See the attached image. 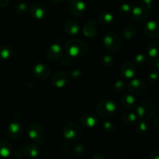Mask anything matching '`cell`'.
Instances as JSON below:
<instances>
[{"label": "cell", "instance_id": "cell-48", "mask_svg": "<svg viewBox=\"0 0 159 159\" xmlns=\"http://www.w3.org/2000/svg\"><path fill=\"white\" fill-rule=\"evenodd\" d=\"M158 20H159V14H158Z\"/></svg>", "mask_w": 159, "mask_h": 159}, {"label": "cell", "instance_id": "cell-45", "mask_svg": "<svg viewBox=\"0 0 159 159\" xmlns=\"http://www.w3.org/2000/svg\"><path fill=\"white\" fill-rule=\"evenodd\" d=\"M10 0H0V8H3L9 4Z\"/></svg>", "mask_w": 159, "mask_h": 159}, {"label": "cell", "instance_id": "cell-12", "mask_svg": "<svg viewBox=\"0 0 159 159\" xmlns=\"http://www.w3.org/2000/svg\"><path fill=\"white\" fill-rule=\"evenodd\" d=\"M33 73L37 79L45 80L50 77L51 71L49 67L44 64H37L33 68Z\"/></svg>", "mask_w": 159, "mask_h": 159}, {"label": "cell", "instance_id": "cell-36", "mask_svg": "<svg viewBox=\"0 0 159 159\" xmlns=\"http://www.w3.org/2000/svg\"><path fill=\"white\" fill-rule=\"evenodd\" d=\"M114 89L117 93H123L126 89V83L123 80H118L114 84Z\"/></svg>", "mask_w": 159, "mask_h": 159}, {"label": "cell", "instance_id": "cell-43", "mask_svg": "<svg viewBox=\"0 0 159 159\" xmlns=\"http://www.w3.org/2000/svg\"><path fill=\"white\" fill-rule=\"evenodd\" d=\"M24 156L23 152L20 151V152H14L13 155H12V157H13L14 159H22Z\"/></svg>", "mask_w": 159, "mask_h": 159}, {"label": "cell", "instance_id": "cell-9", "mask_svg": "<svg viewBox=\"0 0 159 159\" xmlns=\"http://www.w3.org/2000/svg\"><path fill=\"white\" fill-rule=\"evenodd\" d=\"M86 6L82 0H71L68 5L70 14L75 17H80L85 13Z\"/></svg>", "mask_w": 159, "mask_h": 159}, {"label": "cell", "instance_id": "cell-1", "mask_svg": "<svg viewBox=\"0 0 159 159\" xmlns=\"http://www.w3.org/2000/svg\"><path fill=\"white\" fill-rule=\"evenodd\" d=\"M65 50L70 57H80L86 54L88 51V45L80 39L71 38L65 43Z\"/></svg>", "mask_w": 159, "mask_h": 159}, {"label": "cell", "instance_id": "cell-16", "mask_svg": "<svg viewBox=\"0 0 159 159\" xmlns=\"http://www.w3.org/2000/svg\"><path fill=\"white\" fill-rule=\"evenodd\" d=\"M81 123L84 127H87L89 129L94 128L96 126H98L99 123V120L98 116L94 113H88L84 114L81 117Z\"/></svg>", "mask_w": 159, "mask_h": 159}, {"label": "cell", "instance_id": "cell-2", "mask_svg": "<svg viewBox=\"0 0 159 159\" xmlns=\"http://www.w3.org/2000/svg\"><path fill=\"white\" fill-rule=\"evenodd\" d=\"M155 111H156V107L155 103L152 101L145 99L138 104L136 110V114L141 120L145 121L154 116Z\"/></svg>", "mask_w": 159, "mask_h": 159}, {"label": "cell", "instance_id": "cell-20", "mask_svg": "<svg viewBox=\"0 0 159 159\" xmlns=\"http://www.w3.org/2000/svg\"><path fill=\"white\" fill-rule=\"evenodd\" d=\"M120 103L124 108L127 110H132L136 106V99L134 96L130 93H126L123 95L120 99Z\"/></svg>", "mask_w": 159, "mask_h": 159}, {"label": "cell", "instance_id": "cell-8", "mask_svg": "<svg viewBox=\"0 0 159 159\" xmlns=\"http://www.w3.org/2000/svg\"><path fill=\"white\" fill-rule=\"evenodd\" d=\"M131 12L134 21L140 23L147 20L149 15V9L141 4L137 5L131 9Z\"/></svg>", "mask_w": 159, "mask_h": 159}, {"label": "cell", "instance_id": "cell-25", "mask_svg": "<svg viewBox=\"0 0 159 159\" xmlns=\"http://www.w3.org/2000/svg\"><path fill=\"white\" fill-rule=\"evenodd\" d=\"M113 20H114V18H113V14L107 12V11L100 12L99 16H98V20H99V23L102 25H105V26L111 25L113 23Z\"/></svg>", "mask_w": 159, "mask_h": 159}, {"label": "cell", "instance_id": "cell-7", "mask_svg": "<svg viewBox=\"0 0 159 159\" xmlns=\"http://www.w3.org/2000/svg\"><path fill=\"white\" fill-rule=\"evenodd\" d=\"M128 90L133 96H141L147 90V84L140 79H132L128 84Z\"/></svg>", "mask_w": 159, "mask_h": 159}, {"label": "cell", "instance_id": "cell-17", "mask_svg": "<svg viewBox=\"0 0 159 159\" xmlns=\"http://www.w3.org/2000/svg\"><path fill=\"white\" fill-rule=\"evenodd\" d=\"M30 14L31 17L34 20H40L44 18L47 15V10L41 4H33L30 7Z\"/></svg>", "mask_w": 159, "mask_h": 159}, {"label": "cell", "instance_id": "cell-10", "mask_svg": "<svg viewBox=\"0 0 159 159\" xmlns=\"http://www.w3.org/2000/svg\"><path fill=\"white\" fill-rule=\"evenodd\" d=\"M46 57L51 61H57L60 60L63 55V49L58 43L51 44L46 50Z\"/></svg>", "mask_w": 159, "mask_h": 159}, {"label": "cell", "instance_id": "cell-26", "mask_svg": "<svg viewBox=\"0 0 159 159\" xmlns=\"http://www.w3.org/2000/svg\"><path fill=\"white\" fill-rule=\"evenodd\" d=\"M122 34L124 38L126 39V40H132V39L136 37L137 29L133 25H127L123 30Z\"/></svg>", "mask_w": 159, "mask_h": 159}, {"label": "cell", "instance_id": "cell-34", "mask_svg": "<svg viewBox=\"0 0 159 159\" xmlns=\"http://www.w3.org/2000/svg\"><path fill=\"white\" fill-rule=\"evenodd\" d=\"M131 6L129 3L124 2L122 4L120 5L119 8H118V10H119V12L122 15H127V14L130 13L131 12Z\"/></svg>", "mask_w": 159, "mask_h": 159}, {"label": "cell", "instance_id": "cell-30", "mask_svg": "<svg viewBox=\"0 0 159 159\" xmlns=\"http://www.w3.org/2000/svg\"><path fill=\"white\" fill-rule=\"evenodd\" d=\"M102 127H103V130H105L106 133L110 135L114 134L116 132V130H117L116 124H113L111 121H106V122H104Z\"/></svg>", "mask_w": 159, "mask_h": 159}, {"label": "cell", "instance_id": "cell-5", "mask_svg": "<svg viewBox=\"0 0 159 159\" xmlns=\"http://www.w3.org/2000/svg\"><path fill=\"white\" fill-rule=\"evenodd\" d=\"M103 44L106 49L110 52H116L122 47V40L117 34L114 32H109L103 37Z\"/></svg>", "mask_w": 159, "mask_h": 159}, {"label": "cell", "instance_id": "cell-15", "mask_svg": "<svg viewBox=\"0 0 159 159\" xmlns=\"http://www.w3.org/2000/svg\"><path fill=\"white\" fill-rule=\"evenodd\" d=\"M23 132V126L20 124V123L12 122L9 125L7 128V134L11 139L16 140L22 136Z\"/></svg>", "mask_w": 159, "mask_h": 159}, {"label": "cell", "instance_id": "cell-4", "mask_svg": "<svg viewBox=\"0 0 159 159\" xmlns=\"http://www.w3.org/2000/svg\"><path fill=\"white\" fill-rule=\"evenodd\" d=\"M64 137L69 141H76L82 136V129L75 122H68L62 129Z\"/></svg>", "mask_w": 159, "mask_h": 159}, {"label": "cell", "instance_id": "cell-49", "mask_svg": "<svg viewBox=\"0 0 159 159\" xmlns=\"http://www.w3.org/2000/svg\"><path fill=\"white\" fill-rule=\"evenodd\" d=\"M107 1H108V0H107Z\"/></svg>", "mask_w": 159, "mask_h": 159}, {"label": "cell", "instance_id": "cell-22", "mask_svg": "<svg viewBox=\"0 0 159 159\" xmlns=\"http://www.w3.org/2000/svg\"><path fill=\"white\" fill-rule=\"evenodd\" d=\"M138 116L135 113H133L131 111H128L124 113L122 115L121 120L123 124L127 126H134L138 122Z\"/></svg>", "mask_w": 159, "mask_h": 159}, {"label": "cell", "instance_id": "cell-18", "mask_svg": "<svg viewBox=\"0 0 159 159\" xmlns=\"http://www.w3.org/2000/svg\"><path fill=\"white\" fill-rule=\"evenodd\" d=\"M84 35L89 38L95 37L97 34V21L94 20H91L86 23L82 29Z\"/></svg>", "mask_w": 159, "mask_h": 159}, {"label": "cell", "instance_id": "cell-31", "mask_svg": "<svg viewBox=\"0 0 159 159\" xmlns=\"http://www.w3.org/2000/svg\"><path fill=\"white\" fill-rule=\"evenodd\" d=\"M159 80V72L157 70H152L147 75L148 83L150 85H155Z\"/></svg>", "mask_w": 159, "mask_h": 159}, {"label": "cell", "instance_id": "cell-41", "mask_svg": "<svg viewBox=\"0 0 159 159\" xmlns=\"http://www.w3.org/2000/svg\"><path fill=\"white\" fill-rule=\"evenodd\" d=\"M154 126H155V130L159 132V112L154 118Z\"/></svg>", "mask_w": 159, "mask_h": 159}, {"label": "cell", "instance_id": "cell-21", "mask_svg": "<svg viewBox=\"0 0 159 159\" xmlns=\"http://www.w3.org/2000/svg\"><path fill=\"white\" fill-rule=\"evenodd\" d=\"M65 30L68 35L75 36L80 31V25L76 20H70L65 23Z\"/></svg>", "mask_w": 159, "mask_h": 159}, {"label": "cell", "instance_id": "cell-44", "mask_svg": "<svg viewBox=\"0 0 159 159\" xmlns=\"http://www.w3.org/2000/svg\"><path fill=\"white\" fill-rule=\"evenodd\" d=\"M91 159H106V158L104 155H102V154L97 153V154H95V155L92 157Z\"/></svg>", "mask_w": 159, "mask_h": 159}, {"label": "cell", "instance_id": "cell-27", "mask_svg": "<svg viewBox=\"0 0 159 159\" xmlns=\"http://www.w3.org/2000/svg\"><path fill=\"white\" fill-rule=\"evenodd\" d=\"M12 49L9 45L0 47V61H7L12 57Z\"/></svg>", "mask_w": 159, "mask_h": 159}, {"label": "cell", "instance_id": "cell-19", "mask_svg": "<svg viewBox=\"0 0 159 159\" xmlns=\"http://www.w3.org/2000/svg\"><path fill=\"white\" fill-rule=\"evenodd\" d=\"M21 152L23 155L30 158H36L40 153V148L37 144H24L21 147Z\"/></svg>", "mask_w": 159, "mask_h": 159}, {"label": "cell", "instance_id": "cell-40", "mask_svg": "<svg viewBox=\"0 0 159 159\" xmlns=\"http://www.w3.org/2000/svg\"><path fill=\"white\" fill-rule=\"evenodd\" d=\"M71 63V60L70 58V56L67 55L65 57H64L61 60V64L64 65V66L68 67Z\"/></svg>", "mask_w": 159, "mask_h": 159}, {"label": "cell", "instance_id": "cell-39", "mask_svg": "<svg viewBox=\"0 0 159 159\" xmlns=\"http://www.w3.org/2000/svg\"><path fill=\"white\" fill-rule=\"evenodd\" d=\"M155 0H141V5H143L144 6H145L148 9L150 10L152 9V4L155 2Z\"/></svg>", "mask_w": 159, "mask_h": 159}, {"label": "cell", "instance_id": "cell-13", "mask_svg": "<svg viewBox=\"0 0 159 159\" xmlns=\"http://www.w3.org/2000/svg\"><path fill=\"white\" fill-rule=\"evenodd\" d=\"M144 32L150 38H158L159 37V23L155 20L148 21L144 26Z\"/></svg>", "mask_w": 159, "mask_h": 159}, {"label": "cell", "instance_id": "cell-33", "mask_svg": "<svg viewBox=\"0 0 159 159\" xmlns=\"http://www.w3.org/2000/svg\"><path fill=\"white\" fill-rule=\"evenodd\" d=\"M114 63V57L111 54H106L102 57V65L105 68H111Z\"/></svg>", "mask_w": 159, "mask_h": 159}, {"label": "cell", "instance_id": "cell-28", "mask_svg": "<svg viewBox=\"0 0 159 159\" xmlns=\"http://www.w3.org/2000/svg\"><path fill=\"white\" fill-rule=\"evenodd\" d=\"M134 61L138 67H145L148 65L149 59L148 56L144 54H138L134 57Z\"/></svg>", "mask_w": 159, "mask_h": 159}, {"label": "cell", "instance_id": "cell-47", "mask_svg": "<svg viewBox=\"0 0 159 159\" xmlns=\"http://www.w3.org/2000/svg\"><path fill=\"white\" fill-rule=\"evenodd\" d=\"M120 1H122V2H124V1H126V0H120Z\"/></svg>", "mask_w": 159, "mask_h": 159}, {"label": "cell", "instance_id": "cell-42", "mask_svg": "<svg viewBox=\"0 0 159 159\" xmlns=\"http://www.w3.org/2000/svg\"><path fill=\"white\" fill-rule=\"evenodd\" d=\"M149 158L159 159V152H157V151H152V152L149 154Z\"/></svg>", "mask_w": 159, "mask_h": 159}, {"label": "cell", "instance_id": "cell-24", "mask_svg": "<svg viewBox=\"0 0 159 159\" xmlns=\"http://www.w3.org/2000/svg\"><path fill=\"white\" fill-rule=\"evenodd\" d=\"M12 153V148L11 144L7 141L0 139V156L2 158H7Z\"/></svg>", "mask_w": 159, "mask_h": 159}, {"label": "cell", "instance_id": "cell-11", "mask_svg": "<svg viewBox=\"0 0 159 159\" xmlns=\"http://www.w3.org/2000/svg\"><path fill=\"white\" fill-rule=\"evenodd\" d=\"M69 75L65 71H57L51 78V84L55 88H63L68 84Z\"/></svg>", "mask_w": 159, "mask_h": 159}, {"label": "cell", "instance_id": "cell-14", "mask_svg": "<svg viewBox=\"0 0 159 159\" xmlns=\"http://www.w3.org/2000/svg\"><path fill=\"white\" fill-rule=\"evenodd\" d=\"M120 72L124 79H132L136 73V67L132 62L126 61L121 66Z\"/></svg>", "mask_w": 159, "mask_h": 159}, {"label": "cell", "instance_id": "cell-29", "mask_svg": "<svg viewBox=\"0 0 159 159\" xmlns=\"http://www.w3.org/2000/svg\"><path fill=\"white\" fill-rule=\"evenodd\" d=\"M72 152L75 156L81 158V157H83L85 155L86 150H85V148L82 144L76 143L72 146Z\"/></svg>", "mask_w": 159, "mask_h": 159}, {"label": "cell", "instance_id": "cell-3", "mask_svg": "<svg viewBox=\"0 0 159 159\" xmlns=\"http://www.w3.org/2000/svg\"><path fill=\"white\" fill-rule=\"evenodd\" d=\"M116 105L113 100L109 99H102L97 104L96 111L100 117L108 119L112 117L116 111Z\"/></svg>", "mask_w": 159, "mask_h": 159}, {"label": "cell", "instance_id": "cell-6", "mask_svg": "<svg viewBox=\"0 0 159 159\" xmlns=\"http://www.w3.org/2000/svg\"><path fill=\"white\" fill-rule=\"evenodd\" d=\"M28 136L35 144H43L44 142L43 127L38 123H33L29 126Z\"/></svg>", "mask_w": 159, "mask_h": 159}, {"label": "cell", "instance_id": "cell-37", "mask_svg": "<svg viewBox=\"0 0 159 159\" xmlns=\"http://www.w3.org/2000/svg\"><path fill=\"white\" fill-rule=\"evenodd\" d=\"M82 77V71L79 69H75L71 71V78L74 80H79Z\"/></svg>", "mask_w": 159, "mask_h": 159}, {"label": "cell", "instance_id": "cell-35", "mask_svg": "<svg viewBox=\"0 0 159 159\" xmlns=\"http://www.w3.org/2000/svg\"><path fill=\"white\" fill-rule=\"evenodd\" d=\"M28 9V6L26 3L24 2H21V3H19L18 5H16L15 7V12H16L17 14H24L26 13V11Z\"/></svg>", "mask_w": 159, "mask_h": 159}, {"label": "cell", "instance_id": "cell-46", "mask_svg": "<svg viewBox=\"0 0 159 159\" xmlns=\"http://www.w3.org/2000/svg\"><path fill=\"white\" fill-rule=\"evenodd\" d=\"M52 3H54V4H61V3L64 2L65 0H50Z\"/></svg>", "mask_w": 159, "mask_h": 159}, {"label": "cell", "instance_id": "cell-32", "mask_svg": "<svg viewBox=\"0 0 159 159\" xmlns=\"http://www.w3.org/2000/svg\"><path fill=\"white\" fill-rule=\"evenodd\" d=\"M135 130L138 134H143L148 130V125L145 121H138L135 124Z\"/></svg>", "mask_w": 159, "mask_h": 159}, {"label": "cell", "instance_id": "cell-23", "mask_svg": "<svg viewBox=\"0 0 159 159\" xmlns=\"http://www.w3.org/2000/svg\"><path fill=\"white\" fill-rule=\"evenodd\" d=\"M147 53L152 58L159 57V40H155L153 41H151L148 44Z\"/></svg>", "mask_w": 159, "mask_h": 159}, {"label": "cell", "instance_id": "cell-38", "mask_svg": "<svg viewBox=\"0 0 159 159\" xmlns=\"http://www.w3.org/2000/svg\"><path fill=\"white\" fill-rule=\"evenodd\" d=\"M150 65V67L152 68H153L154 70H157L158 71L159 70V57H155V58H153V60L151 61V62L149 63Z\"/></svg>", "mask_w": 159, "mask_h": 159}]
</instances>
